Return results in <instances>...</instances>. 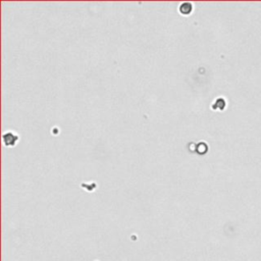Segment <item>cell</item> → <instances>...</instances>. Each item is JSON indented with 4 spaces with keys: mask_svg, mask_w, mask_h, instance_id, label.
<instances>
[{
    "mask_svg": "<svg viewBox=\"0 0 261 261\" xmlns=\"http://www.w3.org/2000/svg\"><path fill=\"white\" fill-rule=\"evenodd\" d=\"M3 143L7 147H14L18 141V135L14 133L12 130H8L3 135Z\"/></svg>",
    "mask_w": 261,
    "mask_h": 261,
    "instance_id": "1",
    "label": "cell"
},
{
    "mask_svg": "<svg viewBox=\"0 0 261 261\" xmlns=\"http://www.w3.org/2000/svg\"><path fill=\"white\" fill-rule=\"evenodd\" d=\"M193 10V5L191 2H182L179 6V11L184 15H189Z\"/></svg>",
    "mask_w": 261,
    "mask_h": 261,
    "instance_id": "2",
    "label": "cell"
}]
</instances>
